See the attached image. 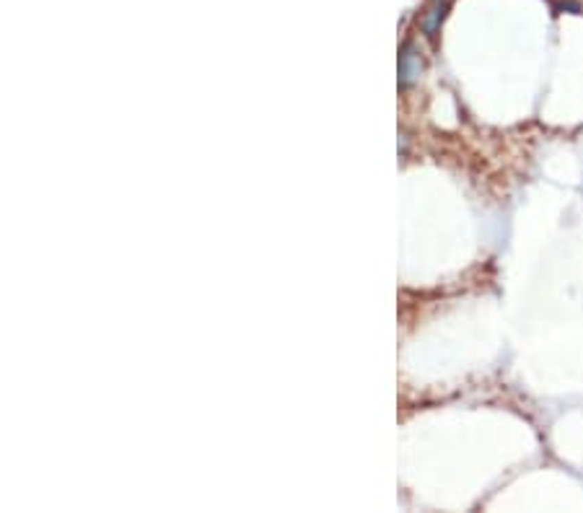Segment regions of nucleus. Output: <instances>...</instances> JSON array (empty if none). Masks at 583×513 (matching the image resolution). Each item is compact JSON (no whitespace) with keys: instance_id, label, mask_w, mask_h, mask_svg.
<instances>
[{"instance_id":"f03ea898","label":"nucleus","mask_w":583,"mask_h":513,"mask_svg":"<svg viewBox=\"0 0 583 513\" xmlns=\"http://www.w3.org/2000/svg\"><path fill=\"white\" fill-rule=\"evenodd\" d=\"M443 13H446V3H436L431 11H428V16L423 19V29H425V34H436V29H438V23L443 21Z\"/></svg>"},{"instance_id":"f257e3e1","label":"nucleus","mask_w":583,"mask_h":513,"mask_svg":"<svg viewBox=\"0 0 583 513\" xmlns=\"http://www.w3.org/2000/svg\"><path fill=\"white\" fill-rule=\"evenodd\" d=\"M423 73V60H420L418 49L415 47H405V52L399 55V83L402 86H409L415 83Z\"/></svg>"}]
</instances>
